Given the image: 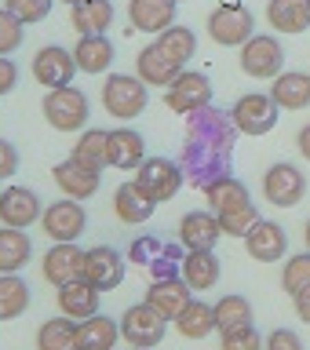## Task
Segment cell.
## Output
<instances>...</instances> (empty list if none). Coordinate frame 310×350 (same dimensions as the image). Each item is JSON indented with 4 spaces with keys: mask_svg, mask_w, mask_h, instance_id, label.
I'll return each mask as SVG.
<instances>
[{
    "mask_svg": "<svg viewBox=\"0 0 310 350\" xmlns=\"http://www.w3.org/2000/svg\"><path fill=\"white\" fill-rule=\"evenodd\" d=\"M33 245L18 226H4L0 230V273H18L29 262Z\"/></svg>",
    "mask_w": 310,
    "mask_h": 350,
    "instance_id": "obj_32",
    "label": "cell"
},
{
    "mask_svg": "<svg viewBox=\"0 0 310 350\" xmlns=\"http://www.w3.org/2000/svg\"><path fill=\"white\" fill-rule=\"evenodd\" d=\"M62 4H70V8H73V4H77V0H62Z\"/></svg>",
    "mask_w": 310,
    "mask_h": 350,
    "instance_id": "obj_50",
    "label": "cell"
},
{
    "mask_svg": "<svg viewBox=\"0 0 310 350\" xmlns=\"http://www.w3.org/2000/svg\"><path fill=\"white\" fill-rule=\"evenodd\" d=\"M263 350H303V339L292 332V328H274V332L263 339Z\"/></svg>",
    "mask_w": 310,
    "mask_h": 350,
    "instance_id": "obj_44",
    "label": "cell"
},
{
    "mask_svg": "<svg viewBox=\"0 0 310 350\" xmlns=\"http://www.w3.org/2000/svg\"><path fill=\"white\" fill-rule=\"evenodd\" d=\"M164 332H168V317H164L157 306H150L146 299L135 303V306H128L125 317H120V336L128 339L131 347H157Z\"/></svg>",
    "mask_w": 310,
    "mask_h": 350,
    "instance_id": "obj_7",
    "label": "cell"
},
{
    "mask_svg": "<svg viewBox=\"0 0 310 350\" xmlns=\"http://www.w3.org/2000/svg\"><path fill=\"white\" fill-rule=\"evenodd\" d=\"M142 161H146V142H142V135L135 128L120 124L109 131V168L135 172Z\"/></svg>",
    "mask_w": 310,
    "mask_h": 350,
    "instance_id": "obj_21",
    "label": "cell"
},
{
    "mask_svg": "<svg viewBox=\"0 0 310 350\" xmlns=\"http://www.w3.org/2000/svg\"><path fill=\"white\" fill-rule=\"evenodd\" d=\"M40 226H44V234H48L51 241H77L84 234V226H88V215H84V208L77 204L73 197H62V201L44 208Z\"/></svg>",
    "mask_w": 310,
    "mask_h": 350,
    "instance_id": "obj_11",
    "label": "cell"
},
{
    "mask_svg": "<svg viewBox=\"0 0 310 350\" xmlns=\"http://www.w3.org/2000/svg\"><path fill=\"white\" fill-rule=\"evenodd\" d=\"M55 0H4V8L15 15L18 22H40V18H48V11H51Z\"/></svg>",
    "mask_w": 310,
    "mask_h": 350,
    "instance_id": "obj_43",
    "label": "cell"
},
{
    "mask_svg": "<svg viewBox=\"0 0 310 350\" xmlns=\"http://www.w3.org/2000/svg\"><path fill=\"white\" fill-rule=\"evenodd\" d=\"M84 281L95 284L99 292H109L125 281V256L109 245L88 248L84 252Z\"/></svg>",
    "mask_w": 310,
    "mask_h": 350,
    "instance_id": "obj_13",
    "label": "cell"
},
{
    "mask_svg": "<svg viewBox=\"0 0 310 350\" xmlns=\"http://www.w3.org/2000/svg\"><path fill=\"white\" fill-rule=\"evenodd\" d=\"M37 350H81L77 347V325L73 317H51L37 328Z\"/></svg>",
    "mask_w": 310,
    "mask_h": 350,
    "instance_id": "obj_34",
    "label": "cell"
},
{
    "mask_svg": "<svg viewBox=\"0 0 310 350\" xmlns=\"http://www.w3.org/2000/svg\"><path fill=\"white\" fill-rule=\"evenodd\" d=\"M40 215H44V208H40V197L33 190H26V186H8V190H0V223L4 226L26 230V226L37 223Z\"/></svg>",
    "mask_w": 310,
    "mask_h": 350,
    "instance_id": "obj_15",
    "label": "cell"
},
{
    "mask_svg": "<svg viewBox=\"0 0 310 350\" xmlns=\"http://www.w3.org/2000/svg\"><path fill=\"white\" fill-rule=\"evenodd\" d=\"M281 284H285V292H289V295L310 288V252H303V256H292L289 262H285Z\"/></svg>",
    "mask_w": 310,
    "mask_h": 350,
    "instance_id": "obj_40",
    "label": "cell"
},
{
    "mask_svg": "<svg viewBox=\"0 0 310 350\" xmlns=\"http://www.w3.org/2000/svg\"><path fill=\"white\" fill-rule=\"evenodd\" d=\"M219 226H223V237H245L252 226L259 223V212L252 201H241V204H230L223 212H216Z\"/></svg>",
    "mask_w": 310,
    "mask_h": 350,
    "instance_id": "obj_37",
    "label": "cell"
},
{
    "mask_svg": "<svg viewBox=\"0 0 310 350\" xmlns=\"http://www.w3.org/2000/svg\"><path fill=\"white\" fill-rule=\"evenodd\" d=\"M278 113H281V106L274 103V95H259V92L241 95L230 106V120H234V128L241 135H267L278 124Z\"/></svg>",
    "mask_w": 310,
    "mask_h": 350,
    "instance_id": "obj_4",
    "label": "cell"
},
{
    "mask_svg": "<svg viewBox=\"0 0 310 350\" xmlns=\"http://www.w3.org/2000/svg\"><path fill=\"white\" fill-rule=\"evenodd\" d=\"M274 103L281 109H303L310 106V73H278L270 88Z\"/></svg>",
    "mask_w": 310,
    "mask_h": 350,
    "instance_id": "obj_30",
    "label": "cell"
},
{
    "mask_svg": "<svg viewBox=\"0 0 310 350\" xmlns=\"http://www.w3.org/2000/svg\"><path fill=\"white\" fill-rule=\"evenodd\" d=\"M190 292L194 288L183 281V273H175V278H153L150 292H146V303L157 306L168 321H175V317L183 314V306L190 303Z\"/></svg>",
    "mask_w": 310,
    "mask_h": 350,
    "instance_id": "obj_20",
    "label": "cell"
},
{
    "mask_svg": "<svg viewBox=\"0 0 310 350\" xmlns=\"http://www.w3.org/2000/svg\"><path fill=\"white\" fill-rule=\"evenodd\" d=\"M296 142H300V153L310 161V124H303V128H300V135H296Z\"/></svg>",
    "mask_w": 310,
    "mask_h": 350,
    "instance_id": "obj_48",
    "label": "cell"
},
{
    "mask_svg": "<svg viewBox=\"0 0 310 350\" xmlns=\"http://www.w3.org/2000/svg\"><path fill=\"white\" fill-rule=\"evenodd\" d=\"M59 310L73 321H84V317L99 314V288L88 281H70L59 288Z\"/></svg>",
    "mask_w": 310,
    "mask_h": 350,
    "instance_id": "obj_25",
    "label": "cell"
},
{
    "mask_svg": "<svg viewBox=\"0 0 310 350\" xmlns=\"http://www.w3.org/2000/svg\"><path fill=\"white\" fill-rule=\"evenodd\" d=\"M252 29H256V18L241 4H223L208 15V37L216 44H223V48H241L245 40L256 37Z\"/></svg>",
    "mask_w": 310,
    "mask_h": 350,
    "instance_id": "obj_8",
    "label": "cell"
},
{
    "mask_svg": "<svg viewBox=\"0 0 310 350\" xmlns=\"http://www.w3.org/2000/svg\"><path fill=\"white\" fill-rule=\"evenodd\" d=\"M29 306V284L18 273H0V321L26 314Z\"/></svg>",
    "mask_w": 310,
    "mask_h": 350,
    "instance_id": "obj_35",
    "label": "cell"
},
{
    "mask_svg": "<svg viewBox=\"0 0 310 350\" xmlns=\"http://www.w3.org/2000/svg\"><path fill=\"white\" fill-rule=\"evenodd\" d=\"M120 339V321L106 314H92L77 321V347L81 350H114Z\"/></svg>",
    "mask_w": 310,
    "mask_h": 350,
    "instance_id": "obj_23",
    "label": "cell"
},
{
    "mask_svg": "<svg viewBox=\"0 0 310 350\" xmlns=\"http://www.w3.org/2000/svg\"><path fill=\"white\" fill-rule=\"evenodd\" d=\"M303 241H307V252H310V223H307V230H303Z\"/></svg>",
    "mask_w": 310,
    "mask_h": 350,
    "instance_id": "obj_49",
    "label": "cell"
},
{
    "mask_svg": "<svg viewBox=\"0 0 310 350\" xmlns=\"http://www.w3.org/2000/svg\"><path fill=\"white\" fill-rule=\"evenodd\" d=\"M212 310H216V332H230V328L252 325V303L245 295H223Z\"/></svg>",
    "mask_w": 310,
    "mask_h": 350,
    "instance_id": "obj_36",
    "label": "cell"
},
{
    "mask_svg": "<svg viewBox=\"0 0 310 350\" xmlns=\"http://www.w3.org/2000/svg\"><path fill=\"white\" fill-rule=\"evenodd\" d=\"M183 168L175 161L168 157H146L135 168V186L142 190V197L153 204H164V201H172L175 193H179V186H183Z\"/></svg>",
    "mask_w": 310,
    "mask_h": 350,
    "instance_id": "obj_2",
    "label": "cell"
},
{
    "mask_svg": "<svg viewBox=\"0 0 310 350\" xmlns=\"http://www.w3.org/2000/svg\"><path fill=\"white\" fill-rule=\"evenodd\" d=\"M44 117L55 131H81L88 124V95L81 88H51L44 98Z\"/></svg>",
    "mask_w": 310,
    "mask_h": 350,
    "instance_id": "obj_6",
    "label": "cell"
},
{
    "mask_svg": "<svg viewBox=\"0 0 310 350\" xmlns=\"http://www.w3.org/2000/svg\"><path fill=\"white\" fill-rule=\"evenodd\" d=\"M128 18L139 33H164L175 26V0H131Z\"/></svg>",
    "mask_w": 310,
    "mask_h": 350,
    "instance_id": "obj_22",
    "label": "cell"
},
{
    "mask_svg": "<svg viewBox=\"0 0 310 350\" xmlns=\"http://www.w3.org/2000/svg\"><path fill=\"white\" fill-rule=\"evenodd\" d=\"M205 197H208V204H212V212H223V208H230V204L252 201L245 183H237L234 175H223V179H216L212 186H205Z\"/></svg>",
    "mask_w": 310,
    "mask_h": 350,
    "instance_id": "obj_38",
    "label": "cell"
},
{
    "mask_svg": "<svg viewBox=\"0 0 310 350\" xmlns=\"http://www.w3.org/2000/svg\"><path fill=\"white\" fill-rule=\"evenodd\" d=\"M175 4H179V0H175Z\"/></svg>",
    "mask_w": 310,
    "mask_h": 350,
    "instance_id": "obj_52",
    "label": "cell"
},
{
    "mask_svg": "<svg viewBox=\"0 0 310 350\" xmlns=\"http://www.w3.org/2000/svg\"><path fill=\"white\" fill-rule=\"evenodd\" d=\"M114 4L109 0H77L70 8V22L81 37H92V33H106L114 26Z\"/></svg>",
    "mask_w": 310,
    "mask_h": 350,
    "instance_id": "obj_24",
    "label": "cell"
},
{
    "mask_svg": "<svg viewBox=\"0 0 310 350\" xmlns=\"http://www.w3.org/2000/svg\"><path fill=\"white\" fill-rule=\"evenodd\" d=\"M292 299H296V314H300V321H307V325H310V288L296 292Z\"/></svg>",
    "mask_w": 310,
    "mask_h": 350,
    "instance_id": "obj_47",
    "label": "cell"
},
{
    "mask_svg": "<svg viewBox=\"0 0 310 350\" xmlns=\"http://www.w3.org/2000/svg\"><path fill=\"white\" fill-rule=\"evenodd\" d=\"M153 201H146L142 197V190L135 186V179L131 183H120L117 186V193H114V212L120 223H128V226H139V223H146V219L153 215Z\"/></svg>",
    "mask_w": 310,
    "mask_h": 350,
    "instance_id": "obj_27",
    "label": "cell"
},
{
    "mask_svg": "<svg viewBox=\"0 0 310 350\" xmlns=\"http://www.w3.org/2000/svg\"><path fill=\"white\" fill-rule=\"evenodd\" d=\"M164 103H168V109L179 117L201 113L205 106H212V81H208V73L183 70L168 88H164Z\"/></svg>",
    "mask_w": 310,
    "mask_h": 350,
    "instance_id": "obj_3",
    "label": "cell"
},
{
    "mask_svg": "<svg viewBox=\"0 0 310 350\" xmlns=\"http://www.w3.org/2000/svg\"><path fill=\"white\" fill-rule=\"evenodd\" d=\"M234 139L237 128L230 113L216 106H205L201 113L186 117V135H183V157L179 168L186 183L194 186H212L216 179L230 175V157H234Z\"/></svg>",
    "mask_w": 310,
    "mask_h": 350,
    "instance_id": "obj_1",
    "label": "cell"
},
{
    "mask_svg": "<svg viewBox=\"0 0 310 350\" xmlns=\"http://www.w3.org/2000/svg\"><path fill=\"white\" fill-rule=\"evenodd\" d=\"M44 278L55 288L70 281H84V252L77 248V241H55V248L44 256Z\"/></svg>",
    "mask_w": 310,
    "mask_h": 350,
    "instance_id": "obj_14",
    "label": "cell"
},
{
    "mask_svg": "<svg viewBox=\"0 0 310 350\" xmlns=\"http://www.w3.org/2000/svg\"><path fill=\"white\" fill-rule=\"evenodd\" d=\"M263 193H267L270 204L292 208V204H300L303 193H307V175L296 168V164H289V161L270 164L267 175H263Z\"/></svg>",
    "mask_w": 310,
    "mask_h": 350,
    "instance_id": "obj_10",
    "label": "cell"
},
{
    "mask_svg": "<svg viewBox=\"0 0 310 350\" xmlns=\"http://www.w3.org/2000/svg\"><path fill=\"white\" fill-rule=\"evenodd\" d=\"M51 179L55 186L66 193V197H73V201H88L95 190H99V179H103V172H92V168H84V164H77L73 157L70 161H59L51 168Z\"/></svg>",
    "mask_w": 310,
    "mask_h": 350,
    "instance_id": "obj_18",
    "label": "cell"
},
{
    "mask_svg": "<svg viewBox=\"0 0 310 350\" xmlns=\"http://www.w3.org/2000/svg\"><path fill=\"white\" fill-rule=\"evenodd\" d=\"M135 70H139V81L146 84V88H168L175 77L183 73V62H175L172 55L164 51L157 40H153V44H146V48L139 51Z\"/></svg>",
    "mask_w": 310,
    "mask_h": 350,
    "instance_id": "obj_16",
    "label": "cell"
},
{
    "mask_svg": "<svg viewBox=\"0 0 310 350\" xmlns=\"http://www.w3.org/2000/svg\"><path fill=\"white\" fill-rule=\"evenodd\" d=\"M103 106L109 117L117 120H131L146 109V84L139 77H128V73H114L106 77V88H103Z\"/></svg>",
    "mask_w": 310,
    "mask_h": 350,
    "instance_id": "obj_5",
    "label": "cell"
},
{
    "mask_svg": "<svg viewBox=\"0 0 310 350\" xmlns=\"http://www.w3.org/2000/svg\"><path fill=\"white\" fill-rule=\"evenodd\" d=\"M18 81V70H15V62L8 59V55H0V95H8L11 88H15Z\"/></svg>",
    "mask_w": 310,
    "mask_h": 350,
    "instance_id": "obj_46",
    "label": "cell"
},
{
    "mask_svg": "<svg viewBox=\"0 0 310 350\" xmlns=\"http://www.w3.org/2000/svg\"><path fill=\"white\" fill-rule=\"evenodd\" d=\"M157 44L183 66H186V59H194V51H197V37H194V29H186V26H168L164 33H157Z\"/></svg>",
    "mask_w": 310,
    "mask_h": 350,
    "instance_id": "obj_39",
    "label": "cell"
},
{
    "mask_svg": "<svg viewBox=\"0 0 310 350\" xmlns=\"http://www.w3.org/2000/svg\"><path fill=\"white\" fill-rule=\"evenodd\" d=\"M241 70L248 77H256V81H267V77H278L281 66H285V51L281 44L267 37V33H256L252 40L241 44Z\"/></svg>",
    "mask_w": 310,
    "mask_h": 350,
    "instance_id": "obj_9",
    "label": "cell"
},
{
    "mask_svg": "<svg viewBox=\"0 0 310 350\" xmlns=\"http://www.w3.org/2000/svg\"><path fill=\"white\" fill-rule=\"evenodd\" d=\"M245 248H248V256L259 259V262H278V259H285V252H289V237H285V230L278 223L259 219V223L245 234Z\"/></svg>",
    "mask_w": 310,
    "mask_h": 350,
    "instance_id": "obj_17",
    "label": "cell"
},
{
    "mask_svg": "<svg viewBox=\"0 0 310 350\" xmlns=\"http://www.w3.org/2000/svg\"><path fill=\"white\" fill-rule=\"evenodd\" d=\"M15 168H18V150L11 146L8 139H0V179L15 175Z\"/></svg>",
    "mask_w": 310,
    "mask_h": 350,
    "instance_id": "obj_45",
    "label": "cell"
},
{
    "mask_svg": "<svg viewBox=\"0 0 310 350\" xmlns=\"http://www.w3.org/2000/svg\"><path fill=\"white\" fill-rule=\"evenodd\" d=\"M175 328H179L183 339H205L216 328V310L201 299H190L183 306V314L175 317Z\"/></svg>",
    "mask_w": 310,
    "mask_h": 350,
    "instance_id": "obj_33",
    "label": "cell"
},
{
    "mask_svg": "<svg viewBox=\"0 0 310 350\" xmlns=\"http://www.w3.org/2000/svg\"><path fill=\"white\" fill-rule=\"evenodd\" d=\"M219 343H223V350H263V336L256 332V325H241L230 332H219Z\"/></svg>",
    "mask_w": 310,
    "mask_h": 350,
    "instance_id": "obj_41",
    "label": "cell"
},
{
    "mask_svg": "<svg viewBox=\"0 0 310 350\" xmlns=\"http://www.w3.org/2000/svg\"><path fill=\"white\" fill-rule=\"evenodd\" d=\"M73 161L84 164V168H92V172H103L109 164V131L88 128L84 135L77 139V146H73Z\"/></svg>",
    "mask_w": 310,
    "mask_h": 350,
    "instance_id": "obj_31",
    "label": "cell"
},
{
    "mask_svg": "<svg viewBox=\"0 0 310 350\" xmlns=\"http://www.w3.org/2000/svg\"><path fill=\"white\" fill-rule=\"evenodd\" d=\"M73 73H77L73 51L59 48V44H48L33 55V77H37L40 88H70Z\"/></svg>",
    "mask_w": 310,
    "mask_h": 350,
    "instance_id": "obj_12",
    "label": "cell"
},
{
    "mask_svg": "<svg viewBox=\"0 0 310 350\" xmlns=\"http://www.w3.org/2000/svg\"><path fill=\"white\" fill-rule=\"evenodd\" d=\"M223 237L216 212H186L179 219V241L186 245V252H208L216 248V241Z\"/></svg>",
    "mask_w": 310,
    "mask_h": 350,
    "instance_id": "obj_19",
    "label": "cell"
},
{
    "mask_svg": "<svg viewBox=\"0 0 310 350\" xmlns=\"http://www.w3.org/2000/svg\"><path fill=\"white\" fill-rule=\"evenodd\" d=\"M22 26H26V22H18L8 8H0V55H11L22 44V37H26Z\"/></svg>",
    "mask_w": 310,
    "mask_h": 350,
    "instance_id": "obj_42",
    "label": "cell"
},
{
    "mask_svg": "<svg viewBox=\"0 0 310 350\" xmlns=\"http://www.w3.org/2000/svg\"><path fill=\"white\" fill-rule=\"evenodd\" d=\"M77 70L84 73H106L109 62H114V44H109L106 33H92V37H81L73 48Z\"/></svg>",
    "mask_w": 310,
    "mask_h": 350,
    "instance_id": "obj_26",
    "label": "cell"
},
{
    "mask_svg": "<svg viewBox=\"0 0 310 350\" xmlns=\"http://www.w3.org/2000/svg\"><path fill=\"white\" fill-rule=\"evenodd\" d=\"M183 281L190 284L194 292H208L219 281V259L216 248L208 252H186L183 256Z\"/></svg>",
    "mask_w": 310,
    "mask_h": 350,
    "instance_id": "obj_29",
    "label": "cell"
},
{
    "mask_svg": "<svg viewBox=\"0 0 310 350\" xmlns=\"http://www.w3.org/2000/svg\"><path fill=\"white\" fill-rule=\"evenodd\" d=\"M267 18L278 33H307L310 29V0H270Z\"/></svg>",
    "mask_w": 310,
    "mask_h": 350,
    "instance_id": "obj_28",
    "label": "cell"
},
{
    "mask_svg": "<svg viewBox=\"0 0 310 350\" xmlns=\"http://www.w3.org/2000/svg\"><path fill=\"white\" fill-rule=\"evenodd\" d=\"M131 350H150V347H131Z\"/></svg>",
    "mask_w": 310,
    "mask_h": 350,
    "instance_id": "obj_51",
    "label": "cell"
}]
</instances>
